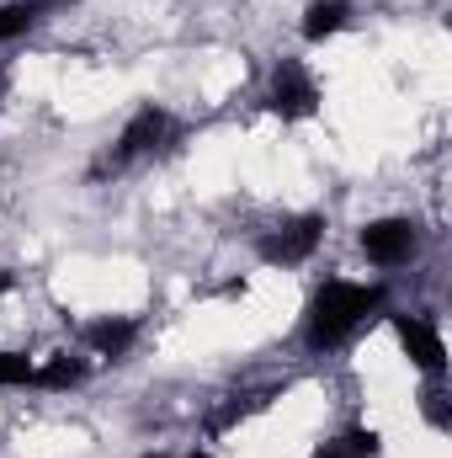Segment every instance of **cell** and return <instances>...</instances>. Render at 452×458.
I'll return each instance as SVG.
<instances>
[{"mask_svg":"<svg viewBox=\"0 0 452 458\" xmlns=\"http://www.w3.org/2000/svg\"><path fill=\"white\" fill-rule=\"evenodd\" d=\"M394 304V288L389 277H346V272H325L304 310H298V352L325 362L340 357L346 346H356Z\"/></svg>","mask_w":452,"mask_h":458,"instance_id":"obj_1","label":"cell"},{"mask_svg":"<svg viewBox=\"0 0 452 458\" xmlns=\"http://www.w3.org/2000/svg\"><path fill=\"white\" fill-rule=\"evenodd\" d=\"M181 144H187V117L176 113L171 102L144 97L133 113L117 123V133L107 139V149L96 160V171L102 176H128V171H144V165H165Z\"/></svg>","mask_w":452,"mask_h":458,"instance_id":"obj_2","label":"cell"},{"mask_svg":"<svg viewBox=\"0 0 452 458\" xmlns=\"http://www.w3.org/2000/svg\"><path fill=\"white\" fill-rule=\"evenodd\" d=\"M325 240H331L325 208H293V214H277L272 225L250 234V256L266 272H304L325 256Z\"/></svg>","mask_w":452,"mask_h":458,"instance_id":"obj_3","label":"cell"},{"mask_svg":"<svg viewBox=\"0 0 452 458\" xmlns=\"http://www.w3.org/2000/svg\"><path fill=\"white\" fill-rule=\"evenodd\" d=\"M261 113L282 128H298V123H314L325 113V81L320 70L304 59V54H277L261 75V91H255Z\"/></svg>","mask_w":452,"mask_h":458,"instance_id":"obj_4","label":"cell"},{"mask_svg":"<svg viewBox=\"0 0 452 458\" xmlns=\"http://www.w3.org/2000/svg\"><path fill=\"white\" fill-rule=\"evenodd\" d=\"M426 245H431V229L415 214H372L356 225V256L372 277H399V272L421 267Z\"/></svg>","mask_w":452,"mask_h":458,"instance_id":"obj_5","label":"cell"},{"mask_svg":"<svg viewBox=\"0 0 452 458\" xmlns=\"http://www.w3.org/2000/svg\"><path fill=\"white\" fill-rule=\"evenodd\" d=\"M383 326H389V336L399 346V357L415 368V378H448V331H442V315L437 310L389 304Z\"/></svg>","mask_w":452,"mask_h":458,"instance_id":"obj_6","label":"cell"},{"mask_svg":"<svg viewBox=\"0 0 452 458\" xmlns=\"http://www.w3.org/2000/svg\"><path fill=\"white\" fill-rule=\"evenodd\" d=\"M144 336H149V326L133 310H96V315H86V320L70 326V346L86 352L96 368H122L144 346Z\"/></svg>","mask_w":452,"mask_h":458,"instance_id":"obj_7","label":"cell"},{"mask_svg":"<svg viewBox=\"0 0 452 458\" xmlns=\"http://www.w3.org/2000/svg\"><path fill=\"white\" fill-rule=\"evenodd\" d=\"M356 21H362V5L356 0H304L298 5V38L309 48H325V43L346 38Z\"/></svg>","mask_w":452,"mask_h":458,"instance_id":"obj_8","label":"cell"},{"mask_svg":"<svg viewBox=\"0 0 452 458\" xmlns=\"http://www.w3.org/2000/svg\"><path fill=\"white\" fill-rule=\"evenodd\" d=\"M309 458H383V432L372 421H346L336 432H325Z\"/></svg>","mask_w":452,"mask_h":458,"instance_id":"obj_9","label":"cell"},{"mask_svg":"<svg viewBox=\"0 0 452 458\" xmlns=\"http://www.w3.org/2000/svg\"><path fill=\"white\" fill-rule=\"evenodd\" d=\"M415 416L431 437H452V384L448 378H421L415 384Z\"/></svg>","mask_w":452,"mask_h":458,"instance_id":"obj_10","label":"cell"},{"mask_svg":"<svg viewBox=\"0 0 452 458\" xmlns=\"http://www.w3.org/2000/svg\"><path fill=\"white\" fill-rule=\"evenodd\" d=\"M43 27H48V16L32 0H0V48H16Z\"/></svg>","mask_w":452,"mask_h":458,"instance_id":"obj_11","label":"cell"},{"mask_svg":"<svg viewBox=\"0 0 452 458\" xmlns=\"http://www.w3.org/2000/svg\"><path fill=\"white\" fill-rule=\"evenodd\" d=\"M32 5H38V11H43L48 21H54V16H70V11H80L86 0H32Z\"/></svg>","mask_w":452,"mask_h":458,"instance_id":"obj_12","label":"cell"},{"mask_svg":"<svg viewBox=\"0 0 452 458\" xmlns=\"http://www.w3.org/2000/svg\"><path fill=\"white\" fill-rule=\"evenodd\" d=\"M11 293H16V272H11V267H0V304H5Z\"/></svg>","mask_w":452,"mask_h":458,"instance_id":"obj_13","label":"cell"},{"mask_svg":"<svg viewBox=\"0 0 452 458\" xmlns=\"http://www.w3.org/2000/svg\"><path fill=\"white\" fill-rule=\"evenodd\" d=\"M149 458H219V454H208V448H187V454H149Z\"/></svg>","mask_w":452,"mask_h":458,"instance_id":"obj_14","label":"cell"}]
</instances>
